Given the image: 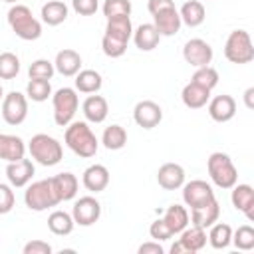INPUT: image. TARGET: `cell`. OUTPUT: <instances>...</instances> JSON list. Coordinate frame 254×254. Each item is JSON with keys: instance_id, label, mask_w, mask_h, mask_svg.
Masks as SVG:
<instances>
[{"instance_id": "cell-1", "label": "cell", "mask_w": 254, "mask_h": 254, "mask_svg": "<svg viewBox=\"0 0 254 254\" xmlns=\"http://www.w3.org/2000/svg\"><path fill=\"white\" fill-rule=\"evenodd\" d=\"M64 141L69 147V151H73L77 157H83V159L93 157L99 147L95 133L85 121H71L69 125H65Z\"/></svg>"}, {"instance_id": "cell-2", "label": "cell", "mask_w": 254, "mask_h": 254, "mask_svg": "<svg viewBox=\"0 0 254 254\" xmlns=\"http://www.w3.org/2000/svg\"><path fill=\"white\" fill-rule=\"evenodd\" d=\"M8 26L12 28V32L26 42L38 40L42 36V24L40 20L32 14V10L24 4H12V8L8 10Z\"/></svg>"}, {"instance_id": "cell-3", "label": "cell", "mask_w": 254, "mask_h": 254, "mask_svg": "<svg viewBox=\"0 0 254 254\" xmlns=\"http://www.w3.org/2000/svg\"><path fill=\"white\" fill-rule=\"evenodd\" d=\"M32 155V159L44 167H54L58 165L62 159H64V147L62 143L52 137V135H46V133H36L30 141H28V147H26Z\"/></svg>"}, {"instance_id": "cell-4", "label": "cell", "mask_w": 254, "mask_h": 254, "mask_svg": "<svg viewBox=\"0 0 254 254\" xmlns=\"http://www.w3.org/2000/svg\"><path fill=\"white\" fill-rule=\"evenodd\" d=\"M206 171H208L210 181L218 189H232L238 183V171L232 159L222 151L210 153V157L206 159Z\"/></svg>"}, {"instance_id": "cell-5", "label": "cell", "mask_w": 254, "mask_h": 254, "mask_svg": "<svg viewBox=\"0 0 254 254\" xmlns=\"http://www.w3.org/2000/svg\"><path fill=\"white\" fill-rule=\"evenodd\" d=\"M24 202L34 212H42V210H48V208L60 204V198L54 190L52 179H42V181H34V183L30 181L24 190Z\"/></svg>"}, {"instance_id": "cell-6", "label": "cell", "mask_w": 254, "mask_h": 254, "mask_svg": "<svg viewBox=\"0 0 254 254\" xmlns=\"http://www.w3.org/2000/svg\"><path fill=\"white\" fill-rule=\"evenodd\" d=\"M224 58L230 64L242 65L254 60V44L246 30H232L224 42Z\"/></svg>"}, {"instance_id": "cell-7", "label": "cell", "mask_w": 254, "mask_h": 254, "mask_svg": "<svg viewBox=\"0 0 254 254\" xmlns=\"http://www.w3.org/2000/svg\"><path fill=\"white\" fill-rule=\"evenodd\" d=\"M52 105H54V121L60 127H65L73 121L75 111L79 107V97L73 87H60L52 95Z\"/></svg>"}, {"instance_id": "cell-8", "label": "cell", "mask_w": 254, "mask_h": 254, "mask_svg": "<svg viewBox=\"0 0 254 254\" xmlns=\"http://www.w3.org/2000/svg\"><path fill=\"white\" fill-rule=\"evenodd\" d=\"M28 117V97L20 91H10L2 99V119L8 125H20Z\"/></svg>"}, {"instance_id": "cell-9", "label": "cell", "mask_w": 254, "mask_h": 254, "mask_svg": "<svg viewBox=\"0 0 254 254\" xmlns=\"http://www.w3.org/2000/svg\"><path fill=\"white\" fill-rule=\"evenodd\" d=\"M179 234L181 238L171 246V254H181V252L192 254V252H200L206 246V228L192 224L190 228H185Z\"/></svg>"}, {"instance_id": "cell-10", "label": "cell", "mask_w": 254, "mask_h": 254, "mask_svg": "<svg viewBox=\"0 0 254 254\" xmlns=\"http://www.w3.org/2000/svg\"><path fill=\"white\" fill-rule=\"evenodd\" d=\"M73 222L79 226H91L101 216V204L95 196H79L71 208Z\"/></svg>"}, {"instance_id": "cell-11", "label": "cell", "mask_w": 254, "mask_h": 254, "mask_svg": "<svg viewBox=\"0 0 254 254\" xmlns=\"http://www.w3.org/2000/svg\"><path fill=\"white\" fill-rule=\"evenodd\" d=\"M212 46L202 40V38H192L185 44L183 48V58L187 64H190L192 67H202V65H210L212 62Z\"/></svg>"}, {"instance_id": "cell-12", "label": "cell", "mask_w": 254, "mask_h": 254, "mask_svg": "<svg viewBox=\"0 0 254 254\" xmlns=\"http://www.w3.org/2000/svg\"><path fill=\"white\" fill-rule=\"evenodd\" d=\"M181 189H183V200H185V204L189 208L202 206V204L210 202L212 198H216L212 187L206 181H200V179H194L190 183H185Z\"/></svg>"}, {"instance_id": "cell-13", "label": "cell", "mask_w": 254, "mask_h": 254, "mask_svg": "<svg viewBox=\"0 0 254 254\" xmlns=\"http://www.w3.org/2000/svg\"><path fill=\"white\" fill-rule=\"evenodd\" d=\"M133 119L143 129H153L163 121V109L151 99H143L133 107Z\"/></svg>"}, {"instance_id": "cell-14", "label": "cell", "mask_w": 254, "mask_h": 254, "mask_svg": "<svg viewBox=\"0 0 254 254\" xmlns=\"http://www.w3.org/2000/svg\"><path fill=\"white\" fill-rule=\"evenodd\" d=\"M34 173H36V167H34V163H32L30 159H26V157L20 159V161H12V163L6 165V179H8V183L12 185V189H22V187H26V185L32 181Z\"/></svg>"}, {"instance_id": "cell-15", "label": "cell", "mask_w": 254, "mask_h": 254, "mask_svg": "<svg viewBox=\"0 0 254 254\" xmlns=\"http://www.w3.org/2000/svg\"><path fill=\"white\" fill-rule=\"evenodd\" d=\"M208 115L216 123H226L236 115V101L232 95H216L208 99Z\"/></svg>"}, {"instance_id": "cell-16", "label": "cell", "mask_w": 254, "mask_h": 254, "mask_svg": "<svg viewBox=\"0 0 254 254\" xmlns=\"http://www.w3.org/2000/svg\"><path fill=\"white\" fill-rule=\"evenodd\" d=\"M157 183L165 190H177L185 185V169L179 163H165L157 171Z\"/></svg>"}, {"instance_id": "cell-17", "label": "cell", "mask_w": 254, "mask_h": 254, "mask_svg": "<svg viewBox=\"0 0 254 254\" xmlns=\"http://www.w3.org/2000/svg\"><path fill=\"white\" fill-rule=\"evenodd\" d=\"M230 200H232V206L242 212L248 220L254 218V189L246 183L242 185H234L232 187V194H230Z\"/></svg>"}, {"instance_id": "cell-18", "label": "cell", "mask_w": 254, "mask_h": 254, "mask_svg": "<svg viewBox=\"0 0 254 254\" xmlns=\"http://www.w3.org/2000/svg\"><path fill=\"white\" fill-rule=\"evenodd\" d=\"M153 24H155L157 32L161 34V38L163 36H167V38L169 36H175L181 30V26H183L181 16H179V10L175 6L165 8V10L157 12V14H153Z\"/></svg>"}, {"instance_id": "cell-19", "label": "cell", "mask_w": 254, "mask_h": 254, "mask_svg": "<svg viewBox=\"0 0 254 254\" xmlns=\"http://www.w3.org/2000/svg\"><path fill=\"white\" fill-rule=\"evenodd\" d=\"M81 183H83V187L89 192H101V190H105L107 185H109V171H107V167L105 165H99V163L89 165L83 171V175H81Z\"/></svg>"}, {"instance_id": "cell-20", "label": "cell", "mask_w": 254, "mask_h": 254, "mask_svg": "<svg viewBox=\"0 0 254 254\" xmlns=\"http://www.w3.org/2000/svg\"><path fill=\"white\" fill-rule=\"evenodd\" d=\"M26 155V143L18 135L0 133V159L6 163L20 161Z\"/></svg>"}, {"instance_id": "cell-21", "label": "cell", "mask_w": 254, "mask_h": 254, "mask_svg": "<svg viewBox=\"0 0 254 254\" xmlns=\"http://www.w3.org/2000/svg\"><path fill=\"white\" fill-rule=\"evenodd\" d=\"M50 179H52V185H54V190H56L60 202L75 198L77 189H79V181L73 173H58L56 177H50Z\"/></svg>"}, {"instance_id": "cell-22", "label": "cell", "mask_w": 254, "mask_h": 254, "mask_svg": "<svg viewBox=\"0 0 254 254\" xmlns=\"http://www.w3.org/2000/svg\"><path fill=\"white\" fill-rule=\"evenodd\" d=\"M54 67L58 73L65 75V77H71L75 75L79 69H81V56L75 52V50H62L56 54V60H54Z\"/></svg>"}, {"instance_id": "cell-23", "label": "cell", "mask_w": 254, "mask_h": 254, "mask_svg": "<svg viewBox=\"0 0 254 254\" xmlns=\"http://www.w3.org/2000/svg\"><path fill=\"white\" fill-rule=\"evenodd\" d=\"M220 216V204L216 198H212L210 202L202 204V206H196V208H190V222L194 226H200V228H208L210 224H214Z\"/></svg>"}, {"instance_id": "cell-24", "label": "cell", "mask_w": 254, "mask_h": 254, "mask_svg": "<svg viewBox=\"0 0 254 254\" xmlns=\"http://www.w3.org/2000/svg\"><path fill=\"white\" fill-rule=\"evenodd\" d=\"M133 42H135V46L141 50V52H151V50H155L157 46H159V42H161V34L157 32V28H155V24H141V26H137L135 30H133Z\"/></svg>"}, {"instance_id": "cell-25", "label": "cell", "mask_w": 254, "mask_h": 254, "mask_svg": "<svg viewBox=\"0 0 254 254\" xmlns=\"http://www.w3.org/2000/svg\"><path fill=\"white\" fill-rule=\"evenodd\" d=\"M81 111L89 123H103L107 119L109 105H107V99L103 95H89V97H85Z\"/></svg>"}, {"instance_id": "cell-26", "label": "cell", "mask_w": 254, "mask_h": 254, "mask_svg": "<svg viewBox=\"0 0 254 254\" xmlns=\"http://www.w3.org/2000/svg\"><path fill=\"white\" fill-rule=\"evenodd\" d=\"M179 16H181V22L189 28H196L204 22L206 18V10H204V4L200 0H187L181 10H179Z\"/></svg>"}, {"instance_id": "cell-27", "label": "cell", "mask_w": 254, "mask_h": 254, "mask_svg": "<svg viewBox=\"0 0 254 254\" xmlns=\"http://www.w3.org/2000/svg\"><path fill=\"white\" fill-rule=\"evenodd\" d=\"M67 14H69V8L62 0H50L40 10L42 22L48 24V26H60V24H64L67 20Z\"/></svg>"}, {"instance_id": "cell-28", "label": "cell", "mask_w": 254, "mask_h": 254, "mask_svg": "<svg viewBox=\"0 0 254 254\" xmlns=\"http://www.w3.org/2000/svg\"><path fill=\"white\" fill-rule=\"evenodd\" d=\"M181 99H183V103H185L189 109H200V107H204V105L208 103L210 91L190 81V83H187V85L183 87Z\"/></svg>"}, {"instance_id": "cell-29", "label": "cell", "mask_w": 254, "mask_h": 254, "mask_svg": "<svg viewBox=\"0 0 254 254\" xmlns=\"http://www.w3.org/2000/svg\"><path fill=\"white\" fill-rule=\"evenodd\" d=\"M163 220L167 222L173 234H179L189 226V210L183 204H171L163 212Z\"/></svg>"}, {"instance_id": "cell-30", "label": "cell", "mask_w": 254, "mask_h": 254, "mask_svg": "<svg viewBox=\"0 0 254 254\" xmlns=\"http://www.w3.org/2000/svg\"><path fill=\"white\" fill-rule=\"evenodd\" d=\"M208 228H210V230H208V234H206V240L210 242V246H212L214 250H224V248L230 246V240H232V228H230V224L216 220V222L210 224Z\"/></svg>"}, {"instance_id": "cell-31", "label": "cell", "mask_w": 254, "mask_h": 254, "mask_svg": "<svg viewBox=\"0 0 254 254\" xmlns=\"http://www.w3.org/2000/svg\"><path fill=\"white\" fill-rule=\"evenodd\" d=\"M105 34L111 36V38H117V40L129 44V40H131V36H133V24H131V18H129V16L109 18V20H107V26H105Z\"/></svg>"}, {"instance_id": "cell-32", "label": "cell", "mask_w": 254, "mask_h": 254, "mask_svg": "<svg viewBox=\"0 0 254 254\" xmlns=\"http://www.w3.org/2000/svg\"><path fill=\"white\" fill-rule=\"evenodd\" d=\"M103 85L101 73L95 69H79L75 73V89L81 93H97Z\"/></svg>"}, {"instance_id": "cell-33", "label": "cell", "mask_w": 254, "mask_h": 254, "mask_svg": "<svg viewBox=\"0 0 254 254\" xmlns=\"http://www.w3.org/2000/svg\"><path fill=\"white\" fill-rule=\"evenodd\" d=\"M73 226H75L73 216L69 212H65V210H54L48 216V228L56 236H67V234H71Z\"/></svg>"}, {"instance_id": "cell-34", "label": "cell", "mask_w": 254, "mask_h": 254, "mask_svg": "<svg viewBox=\"0 0 254 254\" xmlns=\"http://www.w3.org/2000/svg\"><path fill=\"white\" fill-rule=\"evenodd\" d=\"M101 143H103V147L109 149V151H119V149H123V147L127 145V131H125V127H121V125H117V123L105 127V131H103V135H101Z\"/></svg>"}, {"instance_id": "cell-35", "label": "cell", "mask_w": 254, "mask_h": 254, "mask_svg": "<svg viewBox=\"0 0 254 254\" xmlns=\"http://www.w3.org/2000/svg\"><path fill=\"white\" fill-rule=\"evenodd\" d=\"M218 71L212 67V65H202V67H196L194 69V73H192V77H190V81L192 83H196V85H200V87H204V89H208V91H212L216 85H218Z\"/></svg>"}, {"instance_id": "cell-36", "label": "cell", "mask_w": 254, "mask_h": 254, "mask_svg": "<svg viewBox=\"0 0 254 254\" xmlns=\"http://www.w3.org/2000/svg\"><path fill=\"white\" fill-rule=\"evenodd\" d=\"M50 95H52V83H50V79H30L28 81V85H26V97L28 99H32L36 103H42Z\"/></svg>"}, {"instance_id": "cell-37", "label": "cell", "mask_w": 254, "mask_h": 254, "mask_svg": "<svg viewBox=\"0 0 254 254\" xmlns=\"http://www.w3.org/2000/svg\"><path fill=\"white\" fill-rule=\"evenodd\" d=\"M20 71V58L12 52L0 54V79H14Z\"/></svg>"}, {"instance_id": "cell-38", "label": "cell", "mask_w": 254, "mask_h": 254, "mask_svg": "<svg viewBox=\"0 0 254 254\" xmlns=\"http://www.w3.org/2000/svg\"><path fill=\"white\" fill-rule=\"evenodd\" d=\"M238 250H252L254 248V228L250 224H242L232 232L230 240Z\"/></svg>"}, {"instance_id": "cell-39", "label": "cell", "mask_w": 254, "mask_h": 254, "mask_svg": "<svg viewBox=\"0 0 254 254\" xmlns=\"http://www.w3.org/2000/svg\"><path fill=\"white\" fill-rule=\"evenodd\" d=\"M56 73V67H54V62L50 60H34L28 67V75L30 79H52V75Z\"/></svg>"}, {"instance_id": "cell-40", "label": "cell", "mask_w": 254, "mask_h": 254, "mask_svg": "<svg viewBox=\"0 0 254 254\" xmlns=\"http://www.w3.org/2000/svg\"><path fill=\"white\" fill-rule=\"evenodd\" d=\"M103 16L117 18V16H129L131 14V2L129 0H105L103 2Z\"/></svg>"}, {"instance_id": "cell-41", "label": "cell", "mask_w": 254, "mask_h": 254, "mask_svg": "<svg viewBox=\"0 0 254 254\" xmlns=\"http://www.w3.org/2000/svg\"><path fill=\"white\" fill-rule=\"evenodd\" d=\"M101 50L107 58H121L127 52V42H121V40L111 38V36L105 34L101 38Z\"/></svg>"}, {"instance_id": "cell-42", "label": "cell", "mask_w": 254, "mask_h": 254, "mask_svg": "<svg viewBox=\"0 0 254 254\" xmlns=\"http://www.w3.org/2000/svg\"><path fill=\"white\" fill-rule=\"evenodd\" d=\"M149 234H151V238L157 240V242H163V240H169V238L175 236L163 218H157V220L151 222V226H149Z\"/></svg>"}, {"instance_id": "cell-43", "label": "cell", "mask_w": 254, "mask_h": 254, "mask_svg": "<svg viewBox=\"0 0 254 254\" xmlns=\"http://www.w3.org/2000/svg\"><path fill=\"white\" fill-rule=\"evenodd\" d=\"M14 202H16V196H14L12 185L0 183V214H8L14 208Z\"/></svg>"}, {"instance_id": "cell-44", "label": "cell", "mask_w": 254, "mask_h": 254, "mask_svg": "<svg viewBox=\"0 0 254 254\" xmlns=\"http://www.w3.org/2000/svg\"><path fill=\"white\" fill-rule=\"evenodd\" d=\"M71 8L79 16H91L97 12L99 2L97 0H71Z\"/></svg>"}, {"instance_id": "cell-45", "label": "cell", "mask_w": 254, "mask_h": 254, "mask_svg": "<svg viewBox=\"0 0 254 254\" xmlns=\"http://www.w3.org/2000/svg\"><path fill=\"white\" fill-rule=\"evenodd\" d=\"M22 252L24 254H52L54 248L48 242H44V240H30V242L24 244Z\"/></svg>"}, {"instance_id": "cell-46", "label": "cell", "mask_w": 254, "mask_h": 254, "mask_svg": "<svg viewBox=\"0 0 254 254\" xmlns=\"http://www.w3.org/2000/svg\"><path fill=\"white\" fill-rule=\"evenodd\" d=\"M137 252H139V254H163L165 248H163L157 240H149V242H143Z\"/></svg>"}, {"instance_id": "cell-47", "label": "cell", "mask_w": 254, "mask_h": 254, "mask_svg": "<svg viewBox=\"0 0 254 254\" xmlns=\"http://www.w3.org/2000/svg\"><path fill=\"white\" fill-rule=\"evenodd\" d=\"M171 6H175L173 0H147V10L151 14H157V12H161L165 8H171Z\"/></svg>"}, {"instance_id": "cell-48", "label": "cell", "mask_w": 254, "mask_h": 254, "mask_svg": "<svg viewBox=\"0 0 254 254\" xmlns=\"http://www.w3.org/2000/svg\"><path fill=\"white\" fill-rule=\"evenodd\" d=\"M252 95H254V87H248V89L244 91V101H246V107H248V109L254 107V103H252Z\"/></svg>"}, {"instance_id": "cell-49", "label": "cell", "mask_w": 254, "mask_h": 254, "mask_svg": "<svg viewBox=\"0 0 254 254\" xmlns=\"http://www.w3.org/2000/svg\"><path fill=\"white\" fill-rule=\"evenodd\" d=\"M4 99V87H2V83H0V101Z\"/></svg>"}, {"instance_id": "cell-50", "label": "cell", "mask_w": 254, "mask_h": 254, "mask_svg": "<svg viewBox=\"0 0 254 254\" xmlns=\"http://www.w3.org/2000/svg\"><path fill=\"white\" fill-rule=\"evenodd\" d=\"M4 2H8V4H18V0H4Z\"/></svg>"}]
</instances>
